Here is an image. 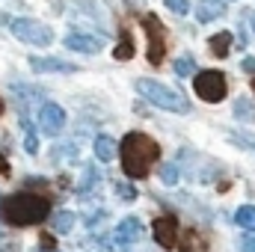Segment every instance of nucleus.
Masks as SVG:
<instances>
[{"label": "nucleus", "instance_id": "nucleus-28", "mask_svg": "<svg viewBox=\"0 0 255 252\" xmlns=\"http://www.w3.org/2000/svg\"><path fill=\"white\" fill-rule=\"evenodd\" d=\"M241 250L244 252H255V238H244V241H241Z\"/></svg>", "mask_w": 255, "mask_h": 252}, {"label": "nucleus", "instance_id": "nucleus-31", "mask_svg": "<svg viewBox=\"0 0 255 252\" xmlns=\"http://www.w3.org/2000/svg\"><path fill=\"white\" fill-rule=\"evenodd\" d=\"M253 30H255V15H253Z\"/></svg>", "mask_w": 255, "mask_h": 252}, {"label": "nucleus", "instance_id": "nucleus-30", "mask_svg": "<svg viewBox=\"0 0 255 252\" xmlns=\"http://www.w3.org/2000/svg\"><path fill=\"white\" fill-rule=\"evenodd\" d=\"M3 110H6V104H3V98H0V116H3Z\"/></svg>", "mask_w": 255, "mask_h": 252}, {"label": "nucleus", "instance_id": "nucleus-11", "mask_svg": "<svg viewBox=\"0 0 255 252\" xmlns=\"http://www.w3.org/2000/svg\"><path fill=\"white\" fill-rule=\"evenodd\" d=\"M223 15H226L223 0H199V6H196V21L199 24H211V21L223 18Z\"/></svg>", "mask_w": 255, "mask_h": 252}, {"label": "nucleus", "instance_id": "nucleus-15", "mask_svg": "<svg viewBox=\"0 0 255 252\" xmlns=\"http://www.w3.org/2000/svg\"><path fill=\"white\" fill-rule=\"evenodd\" d=\"M232 33L229 30H223V33H214L211 39H208V48H211V54L214 57H229V51H232Z\"/></svg>", "mask_w": 255, "mask_h": 252}, {"label": "nucleus", "instance_id": "nucleus-21", "mask_svg": "<svg viewBox=\"0 0 255 252\" xmlns=\"http://www.w3.org/2000/svg\"><path fill=\"white\" fill-rule=\"evenodd\" d=\"M163 6L175 15H187L190 12V0H163Z\"/></svg>", "mask_w": 255, "mask_h": 252}, {"label": "nucleus", "instance_id": "nucleus-7", "mask_svg": "<svg viewBox=\"0 0 255 252\" xmlns=\"http://www.w3.org/2000/svg\"><path fill=\"white\" fill-rule=\"evenodd\" d=\"M151 232H154V241L163 247V250H175V244L181 241L178 238V220L175 214H163L151 223Z\"/></svg>", "mask_w": 255, "mask_h": 252}, {"label": "nucleus", "instance_id": "nucleus-23", "mask_svg": "<svg viewBox=\"0 0 255 252\" xmlns=\"http://www.w3.org/2000/svg\"><path fill=\"white\" fill-rule=\"evenodd\" d=\"M160 178H163V184H175V181H178V166H175V163H166V166L160 169Z\"/></svg>", "mask_w": 255, "mask_h": 252}, {"label": "nucleus", "instance_id": "nucleus-22", "mask_svg": "<svg viewBox=\"0 0 255 252\" xmlns=\"http://www.w3.org/2000/svg\"><path fill=\"white\" fill-rule=\"evenodd\" d=\"M235 113H238L241 119H247V122H250V119H255V110H253V104H250L247 98H241V101L235 104Z\"/></svg>", "mask_w": 255, "mask_h": 252}, {"label": "nucleus", "instance_id": "nucleus-27", "mask_svg": "<svg viewBox=\"0 0 255 252\" xmlns=\"http://www.w3.org/2000/svg\"><path fill=\"white\" fill-rule=\"evenodd\" d=\"M241 68H244V71H250V74H255V57H244Z\"/></svg>", "mask_w": 255, "mask_h": 252}, {"label": "nucleus", "instance_id": "nucleus-1", "mask_svg": "<svg viewBox=\"0 0 255 252\" xmlns=\"http://www.w3.org/2000/svg\"><path fill=\"white\" fill-rule=\"evenodd\" d=\"M51 217V202L48 196L39 193H12L0 199V220L9 226H36Z\"/></svg>", "mask_w": 255, "mask_h": 252}, {"label": "nucleus", "instance_id": "nucleus-6", "mask_svg": "<svg viewBox=\"0 0 255 252\" xmlns=\"http://www.w3.org/2000/svg\"><path fill=\"white\" fill-rule=\"evenodd\" d=\"M193 89H196V95H199L202 101L217 104V101L226 98L229 83H226V74H223V71H217V68H205V71H199V74L193 77Z\"/></svg>", "mask_w": 255, "mask_h": 252}, {"label": "nucleus", "instance_id": "nucleus-3", "mask_svg": "<svg viewBox=\"0 0 255 252\" xmlns=\"http://www.w3.org/2000/svg\"><path fill=\"white\" fill-rule=\"evenodd\" d=\"M136 92H139L148 104H154V107H160V110H169V113H190V101H187L178 89H169V86L160 83V80L139 77V80H136Z\"/></svg>", "mask_w": 255, "mask_h": 252}, {"label": "nucleus", "instance_id": "nucleus-25", "mask_svg": "<svg viewBox=\"0 0 255 252\" xmlns=\"http://www.w3.org/2000/svg\"><path fill=\"white\" fill-rule=\"evenodd\" d=\"M24 148H27L30 154H36V151H39V139H36V133H33V130L27 133V142H24Z\"/></svg>", "mask_w": 255, "mask_h": 252}, {"label": "nucleus", "instance_id": "nucleus-20", "mask_svg": "<svg viewBox=\"0 0 255 252\" xmlns=\"http://www.w3.org/2000/svg\"><path fill=\"white\" fill-rule=\"evenodd\" d=\"M193 71H196L193 57H178V60H175V74H178V77H190Z\"/></svg>", "mask_w": 255, "mask_h": 252}, {"label": "nucleus", "instance_id": "nucleus-13", "mask_svg": "<svg viewBox=\"0 0 255 252\" xmlns=\"http://www.w3.org/2000/svg\"><path fill=\"white\" fill-rule=\"evenodd\" d=\"M92 148H95V157H98L101 163H110V160L116 157V139L107 136V133H98L95 142H92Z\"/></svg>", "mask_w": 255, "mask_h": 252}, {"label": "nucleus", "instance_id": "nucleus-5", "mask_svg": "<svg viewBox=\"0 0 255 252\" xmlns=\"http://www.w3.org/2000/svg\"><path fill=\"white\" fill-rule=\"evenodd\" d=\"M142 30H145V36H148V63L151 65H160L166 60V45H169V33H166V27H163V21L157 18V15H142Z\"/></svg>", "mask_w": 255, "mask_h": 252}, {"label": "nucleus", "instance_id": "nucleus-2", "mask_svg": "<svg viewBox=\"0 0 255 252\" xmlns=\"http://www.w3.org/2000/svg\"><path fill=\"white\" fill-rule=\"evenodd\" d=\"M119 151H122V169L128 178H145L151 172V163L160 157V145L142 130L125 133V139L119 142Z\"/></svg>", "mask_w": 255, "mask_h": 252}, {"label": "nucleus", "instance_id": "nucleus-10", "mask_svg": "<svg viewBox=\"0 0 255 252\" xmlns=\"http://www.w3.org/2000/svg\"><path fill=\"white\" fill-rule=\"evenodd\" d=\"M33 71H60V74H74V71H80L74 63H68L63 57H30L27 60Z\"/></svg>", "mask_w": 255, "mask_h": 252}, {"label": "nucleus", "instance_id": "nucleus-32", "mask_svg": "<svg viewBox=\"0 0 255 252\" xmlns=\"http://www.w3.org/2000/svg\"><path fill=\"white\" fill-rule=\"evenodd\" d=\"M253 92H255V77H253Z\"/></svg>", "mask_w": 255, "mask_h": 252}, {"label": "nucleus", "instance_id": "nucleus-17", "mask_svg": "<svg viewBox=\"0 0 255 252\" xmlns=\"http://www.w3.org/2000/svg\"><path fill=\"white\" fill-rule=\"evenodd\" d=\"M51 226H54V232H57V235L71 232V226H74V214H71V211H60V214H54Z\"/></svg>", "mask_w": 255, "mask_h": 252}, {"label": "nucleus", "instance_id": "nucleus-29", "mask_svg": "<svg viewBox=\"0 0 255 252\" xmlns=\"http://www.w3.org/2000/svg\"><path fill=\"white\" fill-rule=\"evenodd\" d=\"M0 175H9V163H6V157L0 154Z\"/></svg>", "mask_w": 255, "mask_h": 252}, {"label": "nucleus", "instance_id": "nucleus-8", "mask_svg": "<svg viewBox=\"0 0 255 252\" xmlns=\"http://www.w3.org/2000/svg\"><path fill=\"white\" fill-rule=\"evenodd\" d=\"M39 127H42V133H48V136H57L60 130L65 127V110L60 104H45L42 110H39Z\"/></svg>", "mask_w": 255, "mask_h": 252}, {"label": "nucleus", "instance_id": "nucleus-16", "mask_svg": "<svg viewBox=\"0 0 255 252\" xmlns=\"http://www.w3.org/2000/svg\"><path fill=\"white\" fill-rule=\"evenodd\" d=\"M235 223H238L244 232H255V205H244V208H238Z\"/></svg>", "mask_w": 255, "mask_h": 252}, {"label": "nucleus", "instance_id": "nucleus-14", "mask_svg": "<svg viewBox=\"0 0 255 252\" xmlns=\"http://www.w3.org/2000/svg\"><path fill=\"white\" fill-rule=\"evenodd\" d=\"M178 247H181V252H208V241H205V235H199L196 229H187V232L181 235Z\"/></svg>", "mask_w": 255, "mask_h": 252}, {"label": "nucleus", "instance_id": "nucleus-19", "mask_svg": "<svg viewBox=\"0 0 255 252\" xmlns=\"http://www.w3.org/2000/svg\"><path fill=\"white\" fill-rule=\"evenodd\" d=\"M113 57H116V60H130V57H133V42H130V36H128V33H122V39H119V45H116Z\"/></svg>", "mask_w": 255, "mask_h": 252}, {"label": "nucleus", "instance_id": "nucleus-24", "mask_svg": "<svg viewBox=\"0 0 255 252\" xmlns=\"http://www.w3.org/2000/svg\"><path fill=\"white\" fill-rule=\"evenodd\" d=\"M116 190H119V196H122V199H128V202H133V199H136V190L130 187V184H125V181H119V184H116Z\"/></svg>", "mask_w": 255, "mask_h": 252}, {"label": "nucleus", "instance_id": "nucleus-26", "mask_svg": "<svg viewBox=\"0 0 255 252\" xmlns=\"http://www.w3.org/2000/svg\"><path fill=\"white\" fill-rule=\"evenodd\" d=\"M42 252H60L54 247V235H42Z\"/></svg>", "mask_w": 255, "mask_h": 252}, {"label": "nucleus", "instance_id": "nucleus-12", "mask_svg": "<svg viewBox=\"0 0 255 252\" xmlns=\"http://www.w3.org/2000/svg\"><path fill=\"white\" fill-rule=\"evenodd\" d=\"M139 235H142V226H139V220L136 217H125L122 223H119V229H116V244H133V241H139Z\"/></svg>", "mask_w": 255, "mask_h": 252}, {"label": "nucleus", "instance_id": "nucleus-4", "mask_svg": "<svg viewBox=\"0 0 255 252\" xmlns=\"http://www.w3.org/2000/svg\"><path fill=\"white\" fill-rule=\"evenodd\" d=\"M9 30L15 39H21L24 45H33V48H48L54 42V30L36 18H12Z\"/></svg>", "mask_w": 255, "mask_h": 252}, {"label": "nucleus", "instance_id": "nucleus-9", "mask_svg": "<svg viewBox=\"0 0 255 252\" xmlns=\"http://www.w3.org/2000/svg\"><path fill=\"white\" fill-rule=\"evenodd\" d=\"M65 48L77 51V54H86V57H95V54H101L104 42L98 36H89V33H68L65 36Z\"/></svg>", "mask_w": 255, "mask_h": 252}, {"label": "nucleus", "instance_id": "nucleus-18", "mask_svg": "<svg viewBox=\"0 0 255 252\" xmlns=\"http://www.w3.org/2000/svg\"><path fill=\"white\" fill-rule=\"evenodd\" d=\"M229 139H232L235 145H241V148H253L255 151V133H250V130H232Z\"/></svg>", "mask_w": 255, "mask_h": 252}]
</instances>
